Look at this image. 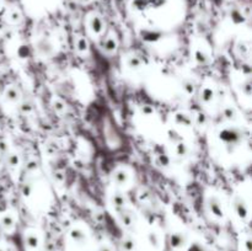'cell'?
I'll return each mask as SVG.
<instances>
[{"mask_svg": "<svg viewBox=\"0 0 252 251\" xmlns=\"http://www.w3.org/2000/svg\"><path fill=\"white\" fill-rule=\"evenodd\" d=\"M9 164L11 165V166H16V165L19 164V157H17L16 155H15V154H12L11 157H10Z\"/></svg>", "mask_w": 252, "mask_h": 251, "instance_id": "18", "label": "cell"}, {"mask_svg": "<svg viewBox=\"0 0 252 251\" xmlns=\"http://www.w3.org/2000/svg\"><path fill=\"white\" fill-rule=\"evenodd\" d=\"M184 236L181 235V234H174V235L171 236V245L172 248L177 249V248H181L182 245H184Z\"/></svg>", "mask_w": 252, "mask_h": 251, "instance_id": "5", "label": "cell"}, {"mask_svg": "<svg viewBox=\"0 0 252 251\" xmlns=\"http://www.w3.org/2000/svg\"><path fill=\"white\" fill-rule=\"evenodd\" d=\"M0 238H1V231H0Z\"/></svg>", "mask_w": 252, "mask_h": 251, "instance_id": "22", "label": "cell"}, {"mask_svg": "<svg viewBox=\"0 0 252 251\" xmlns=\"http://www.w3.org/2000/svg\"><path fill=\"white\" fill-rule=\"evenodd\" d=\"M113 202H115V204L118 207V208H122L126 203V199H125V197L121 196V194H116Z\"/></svg>", "mask_w": 252, "mask_h": 251, "instance_id": "13", "label": "cell"}, {"mask_svg": "<svg viewBox=\"0 0 252 251\" xmlns=\"http://www.w3.org/2000/svg\"><path fill=\"white\" fill-rule=\"evenodd\" d=\"M213 97H214L213 90L209 88L204 89L203 93H202V100H203L204 102H211V101L213 100Z\"/></svg>", "mask_w": 252, "mask_h": 251, "instance_id": "7", "label": "cell"}, {"mask_svg": "<svg viewBox=\"0 0 252 251\" xmlns=\"http://www.w3.org/2000/svg\"><path fill=\"white\" fill-rule=\"evenodd\" d=\"M133 246H134V244H133V241L130 239H127V240L123 241V249H126L127 251L132 250Z\"/></svg>", "mask_w": 252, "mask_h": 251, "instance_id": "16", "label": "cell"}, {"mask_svg": "<svg viewBox=\"0 0 252 251\" xmlns=\"http://www.w3.org/2000/svg\"><path fill=\"white\" fill-rule=\"evenodd\" d=\"M2 226H4L6 230H12L14 229V219L10 216H5L2 218Z\"/></svg>", "mask_w": 252, "mask_h": 251, "instance_id": "8", "label": "cell"}, {"mask_svg": "<svg viewBox=\"0 0 252 251\" xmlns=\"http://www.w3.org/2000/svg\"><path fill=\"white\" fill-rule=\"evenodd\" d=\"M81 1H83L84 4H89V2H90L91 0H81Z\"/></svg>", "mask_w": 252, "mask_h": 251, "instance_id": "21", "label": "cell"}, {"mask_svg": "<svg viewBox=\"0 0 252 251\" xmlns=\"http://www.w3.org/2000/svg\"><path fill=\"white\" fill-rule=\"evenodd\" d=\"M0 164H1V161H0Z\"/></svg>", "mask_w": 252, "mask_h": 251, "instance_id": "23", "label": "cell"}, {"mask_svg": "<svg viewBox=\"0 0 252 251\" xmlns=\"http://www.w3.org/2000/svg\"><path fill=\"white\" fill-rule=\"evenodd\" d=\"M6 98L9 101H16L17 98H19V96H17V91L15 90L14 88H9V89H7Z\"/></svg>", "mask_w": 252, "mask_h": 251, "instance_id": "11", "label": "cell"}, {"mask_svg": "<svg viewBox=\"0 0 252 251\" xmlns=\"http://www.w3.org/2000/svg\"><path fill=\"white\" fill-rule=\"evenodd\" d=\"M71 238H73L74 241H76V243H84L86 239V235L80 230V229H74V230L71 231Z\"/></svg>", "mask_w": 252, "mask_h": 251, "instance_id": "6", "label": "cell"}, {"mask_svg": "<svg viewBox=\"0 0 252 251\" xmlns=\"http://www.w3.org/2000/svg\"><path fill=\"white\" fill-rule=\"evenodd\" d=\"M176 148H177V153H179V155H185V154H186L187 148H186V145H185V144L180 143V144H177Z\"/></svg>", "mask_w": 252, "mask_h": 251, "instance_id": "17", "label": "cell"}, {"mask_svg": "<svg viewBox=\"0 0 252 251\" xmlns=\"http://www.w3.org/2000/svg\"><path fill=\"white\" fill-rule=\"evenodd\" d=\"M113 180L116 181V184H118L120 186H125L129 181V175L126 170H117L113 175Z\"/></svg>", "mask_w": 252, "mask_h": 251, "instance_id": "2", "label": "cell"}, {"mask_svg": "<svg viewBox=\"0 0 252 251\" xmlns=\"http://www.w3.org/2000/svg\"><path fill=\"white\" fill-rule=\"evenodd\" d=\"M25 245L27 246L29 250H37L39 246V240L38 236L34 233H29L25 238Z\"/></svg>", "mask_w": 252, "mask_h": 251, "instance_id": "1", "label": "cell"}, {"mask_svg": "<svg viewBox=\"0 0 252 251\" xmlns=\"http://www.w3.org/2000/svg\"><path fill=\"white\" fill-rule=\"evenodd\" d=\"M88 41H86L84 37H80V38H78V41H76V48H78V51L80 52H85L88 51Z\"/></svg>", "mask_w": 252, "mask_h": 251, "instance_id": "9", "label": "cell"}, {"mask_svg": "<svg viewBox=\"0 0 252 251\" xmlns=\"http://www.w3.org/2000/svg\"><path fill=\"white\" fill-rule=\"evenodd\" d=\"M209 208H211L212 213H213L214 216L218 217V218H223L224 212H223V208H221L220 202H219L218 199L211 198V202H209Z\"/></svg>", "mask_w": 252, "mask_h": 251, "instance_id": "3", "label": "cell"}, {"mask_svg": "<svg viewBox=\"0 0 252 251\" xmlns=\"http://www.w3.org/2000/svg\"><path fill=\"white\" fill-rule=\"evenodd\" d=\"M235 207H236V208H239L238 214L240 217H245L246 214H248V211H246L245 206H244V203L241 201H236L235 202Z\"/></svg>", "mask_w": 252, "mask_h": 251, "instance_id": "12", "label": "cell"}, {"mask_svg": "<svg viewBox=\"0 0 252 251\" xmlns=\"http://www.w3.org/2000/svg\"><path fill=\"white\" fill-rule=\"evenodd\" d=\"M116 46H117V44H116L115 39L113 38H107L105 42H103V48H105L106 51H115Z\"/></svg>", "mask_w": 252, "mask_h": 251, "instance_id": "10", "label": "cell"}, {"mask_svg": "<svg viewBox=\"0 0 252 251\" xmlns=\"http://www.w3.org/2000/svg\"><path fill=\"white\" fill-rule=\"evenodd\" d=\"M150 241L153 243V245H158V243H159V241H158L157 234H154V233L150 234Z\"/></svg>", "mask_w": 252, "mask_h": 251, "instance_id": "19", "label": "cell"}, {"mask_svg": "<svg viewBox=\"0 0 252 251\" xmlns=\"http://www.w3.org/2000/svg\"><path fill=\"white\" fill-rule=\"evenodd\" d=\"M129 66H132V68H139V66H140V59H138L137 57H130V58H129Z\"/></svg>", "mask_w": 252, "mask_h": 251, "instance_id": "15", "label": "cell"}, {"mask_svg": "<svg viewBox=\"0 0 252 251\" xmlns=\"http://www.w3.org/2000/svg\"><path fill=\"white\" fill-rule=\"evenodd\" d=\"M100 251H112V250H111V249L108 248V246H102V248L100 249Z\"/></svg>", "mask_w": 252, "mask_h": 251, "instance_id": "20", "label": "cell"}, {"mask_svg": "<svg viewBox=\"0 0 252 251\" xmlns=\"http://www.w3.org/2000/svg\"><path fill=\"white\" fill-rule=\"evenodd\" d=\"M90 27H91V30H93L94 33H96V34L101 33L103 30L102 20H101L98 16H94L90 21Z\"/></svg>", "mask_w": 252, "mask_h": 251, "instance_id": "4", "label": "cell"}, {"mask_svg": "<svg viewBox=\"0 0 252 251\" xmlns=\"http://www.w3.org/2000/svg\"><path fill=\"white\" fill-rule=\"evenodd\" d=\"M122 219H123V223H125L127 226L132 225L133 217L130 216L129 213H123V214H122Z\"/></svg>", "mask_w": 252, "mask_h": 251, "instance_id": "14", "label": "cell"}]
</instances>
